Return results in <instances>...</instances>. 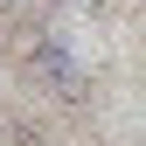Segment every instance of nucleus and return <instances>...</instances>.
<instances>
[{"mask_svg": "<svg viewBox=\"0 0 146 146\" xmlns=\"http://www.w3.org/2000/svg\"><path fill=\"white\" fill-rule=\"evenodd\" d=\"M21 63H28V77H35V90H49L56 104H84L90 98V77H84V63L70 56V42L63 35H35V42L21 49Z\"/></svg>", "mask_w": 146, "mask_h": 146, "instance_id": "nucleus-1", "label": "nucleus"}, {"mask_svg": "<svg viewBox=\"0 0 146 146\" xmlns=\"http://www.w3.org/2000/svg\"><path fill=\"white\" fill-rule=\"evenodd\" d=\"M7 146H56V139L35 132V125H7Z\"/></svg>", "mask_w": 146, "mask_h": 146, "instance_id": "nucleus-2", "label": "nucleus"}, {"mask_svg": "<svg viewBox=\"0 0 146 146\" xmlns=\"http://www.w3.org/2000/svg\"><path fill=\"white\" fill-rule=\"evenodd\" d=\"M63 7H70V14H98V0H63Z\"/></svg>", "mask_w": 146, "mask_h": 146, "instance_id": "nucleus-3", "label": "nucleus"}]
</instances>
